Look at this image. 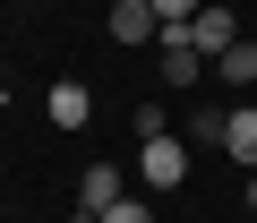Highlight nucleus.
<instances>
[{
  "label": "nucleus",
  "mask_w": 257,
  "mask_h": 223,
  "mask_svg": "<svg viewBox=\"0 0 257 223\" xmlns=\"http://www.w3.org/2000/svg\"><path fill=\"white\" fill-rule=\"evenodd\" d=\"M69 223H103V214H69Z\"/></svg>",
  "instance_id": "obj_11"
},
{
  "label": "nucleus",
  "mask_w": 257,
  "mask_h": 223,
  "mask_svg": "<svg viewBox=\"0 0 257 223\" xmlns=\"http://www.w3.org/2000/svg\"><path fill=\"white\" fill-rule=\"evenodd\" d=\"M128 129H138V146H146V138H172V129H163V103H146V112H128Z\"/></svg>",
  "instance_id": "obj_9"
},
{
  "label": "nucleus",
  "mask_w": 257,
  "mask_h": 223,
  "mask_svg": "<svg viewBox=\"0 0 257 223\" xmlns=\"http://www.w3.org/2000/svg\"><path fill=\"white\" fill-rule=\"evenodd\" d=\"M223 155H231L240 172H257V103H240L231 121H223Z\"/></svg>",
  "instance_id": "obj_5"
},
{
  "label": "nucleus",
  "mask_w": 257,
  "mask_h": 223,
  "mask_svg": "<svg viewBox=\"0 0 257 223\" xmlns=\"http://www.w3.org/2000/svg\"><path fill=\"white\" fill-rule=\"evenodd\" d=\"M189 43H197V52H206V60H223V52H231V43H240V26H231V9H214V0H206V9H197V18H189Z\"/></svg>",
  "instance_id": "obj_4"
},
{
  "label": "nucleus",
  "mask_w": 257,
  "mask_h": 223,
  "mask_svg": "<svg viewBox=\"0 0 257 223\" xmlns=\"http://www.w3.org/2000/svg\"><path fill=\"white\" fill-rule=\"evenodd\" d=\"M111 9H138V0H111Z\"/></svg>",
  "instance_id": "obj_13"
},
{
  "label": "nucleus",
  "mask_w": 257,
  "mask_h": 223,
  "mask_svg": "<svg viewBox=\"0 0 257 223\" xmlns=\"http://www.w3.org/2000/svg\"><path fill=\"white\" fill-rule=\"evenodd\" d=\"M43 121H52V129H86V121H94V94H86V77H60V86L43 94Z\"/></svg>",
  "instance_id": "obj_2"
},
{
  "label": "nucleus",
  "mask_w": 257,
  "mask_h": 223,
  "mask_svg": "<svg viewBox=\"0 0 257 223\" xmlns=\"http://www.w3.org/2000/svg\"><path fill=\"white\" fill-rule=\"evenodd\" d=\"M214 77H223L231 94H257V43H231V52L214 60Z\"/></svg>",
  "instance_id": "obj_7"
},
{
  "label": "nucleus",
  "mask_w": 257,
  "mask_h": 223,
  "mask_svg": "<svg viewBox=\"0 0 257 223\" xmlns=\"http://www.w3.org/2000/svg\"><path fill=\"white\" fill-rule=\"evenodd\" d=\"M120 197H128V180H120L111 163H86V172H77V214H111Z\"/></svg>",
  "instance_id": "obj_3"
},
{
  "label": "nucleus",
  "mask_w": 257,
  "mask_h": 223,
  "mask_svg": "<svg viewBox=\"0 0 257 223\" xmlns=\"http://www.w3.org/2000/svg\"><path fill=\"white\" fill-rule=\"evenodd\" d=\"M138 180L172 197V189L189 180V146H180V138H146V146H138Z\"/></svg>",
  "instance_id": "obj_1"
},
{
  "label": "nucleus",
  "mask_w": 257,
  "mask_h": 223,
  "mask_svg": "<svg viewBox=\"0 0 257 223\" xmlns=\"http://www.w3.org/2000/svg\"><path fill=\"white\" fill-rule=\"evenodd\" d=\"M146 9H155V18H163V26H189V18H197V9H206V0H146Z\"/></svg>",
  "instance_id": "obj_8"
},
{
  "label": "nucleus",
  "mask_w": 257,
  "mask_h": 223,
  "mask_svg": "<svg viewBox=\"0 0 257 223\" xmlns=\"http://www.w3.org/2000/svg\"><path fill=\"white\" fill-rule=\"evenodd\" d=\"M103 223H155V206H146V197H120V206H111Z\"/></svg>",
  "instance_id": "obj_10"
},
{
  "label": "nucleus",
  "mask_w": 257,
  "mask_h": 223,
  "mask_svg": "<svg viewBox=\"0 0 257 223\" xmlns=\"http://www.w3.org/2000/svg\"><path fill=\"white\" fill-rule=\"evenodd\" d=\"M103 35H111V43H155V35H163V18L138 0V9H111V18H103Z\"/></svg>",
  "instance_id": "obj_6"
},
{
  "label": "nucleus",
  "mask_w": 257,
  "mask_h": 223,
  "mask_svg": "<svg viewBox=\"0 0 257 223\" xmlns=\"http://www.w3.org/2000/svg\"><path fill=\"white\" fill-rule=\"evenodd\" d=\"M248 206H257V172H248Z\"/></svg>",
  "instance_id": "obj_12"
}]
</instances>
